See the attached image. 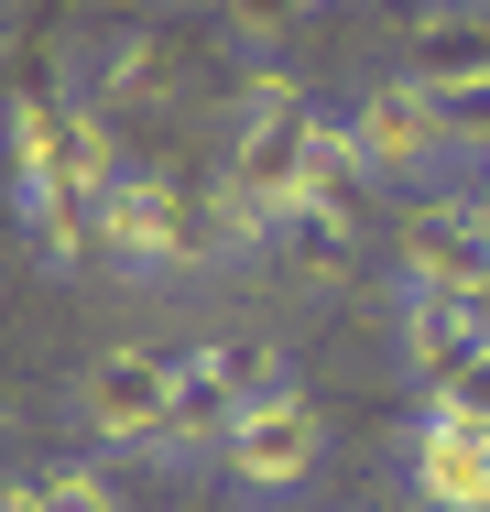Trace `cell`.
I'll return each mask as SVG.
<instances>
[{
  "mask_svg": "<svg viewBox=\"0 0 490 512\" xmlns=\"http://www.w3.org/2000/svg\"><path fill=\"white\" fill-rule=\"evenodd\" d=\"M382 175H371V153H360V131H349V109H316L305 120V207L327 218V229H349V240H371V218H382Z\"/></svg>",
  "mask_w": 490,
  "mask_h": 512,
  "instance_id": "6",
  "label": "cell"
},
{
  "mask_svg": "<svg viewBox=\"0 0 490 512\" xmlns=\"http://www.w3.org/2000/svg\"><path fill=\"white\" fill-rule=\"evenodd\" d=\"M207 349H218V371H229V393H240V404H284V393H305V382H294V360L262 338V327H229V338H207Z\"/></svg>",
  "mask_w": 490,
  "mask_h": 512,
  "instance_id": "12",
  "label": "cell"
},
{
  "mask_svg": "<svg viewBox=\"0 0 490 512\" xmlns=\"http://www.w3.org/2000/svg\"><path fill=\"white\" fill-rule=\"evenodd\" d=\"M66 414H77V436H88L98 458L164 469V436H175V349H142V338L98 349L88 371L66 382Z\"/></svg>",
  "mask_w": 490,
  "mask_h": 512,
  "instance_id": "1",
  "label": "cell"
},
{
  "mask_svg": "<svg viewBox=\"0 0 490 512\" xmlns=\"http://www.w3.org/2000/svg\"><path fill=\"white\" fill-rule=\"evenodd\" d=\"M0 512H44V491H33V469H11V480H0Z\"/></svg>",
  "mask_w": 490,
  "mask_h": 512,
  "instance_id": "15",
  "label": "cell"
},
{
  "mask_svg": "<svg viewBox=\"0 0 490 512\" xmlns=\"http://www.w3.org/2000/svg\"><path fill=\"white\" fill-rule=\"evenodd\" d=\"M153 88H164V44H153V33H109V44L88 55V77H77V99H88L98 120H109L120 99H153Z\"/></svg>",
  "mask_w": 490,
  "mask_h": 512,
  "instance_id": "11",
  "label": "cell"
},
{
  "mask_svg": "<svg viewBox=\"0 0 490 512\" xmlns=\"http://www.w3.org/2000/svg\"><path fill=\"white\" fill-rule=\"evenodd\" d=\"M392 349H403V382H414V404H447L469 371H480V327L469 306H436V295H392Z\"/></svg>",
  "mask_w": 490,
  "mask_h": 512,
  "instance_id": "8",
  "label": "cell"
},
{
  "mask_svg": "<svg viewBox=\"0 0 490 512\" xmlns=\"http://www.w3.org/2000/svg\"><path fill=\"white\" fill-rule=\"evenodd\" d=\"M284 262L305 273V284H349V262H360V240H349V229H327V218L305 207V218L284 229Z\"/></svg>",
  "mask_w": 490,
  "mask_h": 512,
  "instance_id": "14",
  "label": "cell"
},
{
  "mask_svg": "<svg viewBox=\"0 0 490 512\" xmlns=\"http://www.w3.org/2000/svg\"><path fill=\"white\" fill-rule=\"evenodd\" d=\"M480 512H490V502H480Z\"/></svg>",
  "mask_w": 490,
  "mask_h": 512,
  "instance_id": "18",
  "label": "cell"
},
{
  "mask_svg": "<svg viewBox=\"0 0 490 512\" xmlns=\"http://www.w3.org/2000/svg\"><path fill=\"white\" fill-rule=\"evenodd\" d=\"M349 131H360V153H371V175H382V186H447V175H458L447 109H436V88H414L403 66L349 88Z\"/></svg>",
  "mask_w": 490,
  "mask_h": 512,
  "instance_id": "2",
  "label": "cell"
},
{
  "mask_svg": "<svg viewBox=\"0 0 490 512\" xmlns=\"http://www.w3.org/2000/svg\"><path fill=\"white\" fill-rule=\"evenodd\" d=\"M403 512H436V502H403Z\"/></svg>",
  "mask_w": 490,
  "mask_h": 512,
  "instance_id": "17",
  "label": "cell"
},
{
  "mask_svg": "<svg viewBox=\"0 0 490 512\" xmlns=\"http://www.w3.org/2000/svg\"><path fill=\"white\" fill-rule=\"evenodd\" d=\"M403 77L414 88H480L490 77V11L480 0H447V11H414V33H403Z\"/></svg>",
  "mask_w": 490,
  "mask_h": 512,
  "instance_id": "10",
  "label": "cell"
},
{
  "mask_svg": "<svg viewBox=\"0 0 490 512\" xmlns=\"http://www.w3.org/2000/svg\"><path fill=\"white\" fill-rule=\"evenodd\" d=\"M98 262L120 273V284H186V229H175V186L164 175H120L109 197H98Z\"/></svg>",
  "mask_w": 490,
  "mask_h": 512,
  "instance_id": "5",
  "label": "cell"
},
{
  "mask_svg": "<svg viewBox=\"0 0 490 512\" xmlns=\"http://www.w3.org/2000/svg\"><path fill=\"white\" fill-rule=\"evenodd\" d=\"M403 502L480 512L490 502V436L458 425V414H414V425H403Z\"/></svg>",
  "mask_w": 490,
  "mask_h": 512,
  "instance_id": "7",
  "label": "cell"
},
{
  "mask_svg": "<svg viewBox=\"0 0 490 512\" xmlns=\"http://www.w3.org/2000/svg\"><path fill=\"white\" fill-rule=\"evenodd\" d=\"M33 491H44V512H131L109 458H55V469H33Z\"/></svg>",
  "mask_w": 490,
  "mask_h": 512,
  "instance_id": "13",
  "label": "cell"
},
{
  "mask_svg": "<svg viewBox=\"0 0 490 512\" xmlns=\"http://www.w3.org/2000/svg\"><path fill=\"white\" fill-rule=\"evenodd\" d=\"M218 469H229V491H240L251 512H273L284 491H305V480L327 469V414L305 404V393H284V404H251Z\"/></svg>",
  "mask_w": 490,
  "mask_h": 512,
  "instance_id": "3",
  "label": "cell"
},
{
  "mask_svg": "<svg viewBox=\"0 0 490 512\" xmlns=\"http://www.w3.org/2000/svg\"><path fill=\"white\" fill-rule=\"evenodd\" d=\"M469 327H480V349H490V284H480V295H469Z\"/></svg>",
  "mask_w": 490,
  "mask_h": 512,
  "instance_id": "16",
  "label": "cell"
},
{
  "mask_svg": "<svg viewBox=\"0 0 490 512\" xmlns=\"http://www.w3.org/2000/svg\"><path fill=\"white\" fill-rule=\"evenodd\" d=\"M490 284V229L469 218V197H436L392 229V295H436V306H469Z\"/></svg>",
  "mask_w": 490,
  "mask_h": 512,
  "instance_id": "4",
  "label": "cell"
},
{
  "mask_svg": "<svg viewBox=\"0 0 490 512\" xmlns=\"http://www.w3.org/2000/svg\"><path fill=\"white\" fill-rule=\"evenodd\" d=\"M240 393H229V371H218V349L186 338L175 349V436H164V469H218L229 458V436H240Z\"/></svg>",
  "mask_w": 490,
  "mask_h": 512,
  "instance_id": "9",
  "label": "cell"
}]
</instances>
